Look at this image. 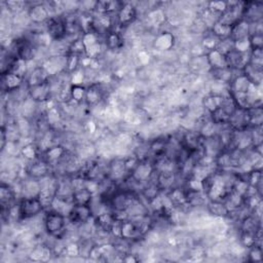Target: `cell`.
<instances>
[{
    "label": "cell",
    "mask_w": 263,
    "mask_h": 263,
    "mask_svg": "<svg viewBox=\"0 0 263 263\" xmlns=\"http://www.w3.org/2000/svg\"><path fill=\"white\" fill-rule=\"evenodd\" d=\"M219 52H221L222 55L226 56L228 55L230 51H232L234 49V41L229 37V38H225L219 41V43L217 44L216 48Z\"/></svg>",
    "instance_id": "836d02e7"
},
{
    "label": "cell",
    "mask_w": 263,
    "mask_h": 263,
    "mask_svg": "<svg viewBox=\"0 0 263 263\" xmlns=\"http://www.w3.org/2000/svg\"><path fill=\"white\" fill-rule=\"evenodd\" d=\"M242 73L248 78V80L253 84V85H262V80H263V70L262 67L255 66L253 64L248 63L242 70Z\"/></svg>",
    "instance_id": "ffe728a7"
},
{
    "label": "cell",
    "mask_w": 263,
    "mask_h": 263,
    "mask_svg": "<svg viewBox=\"0 0 263 263\" xmlns=\"http://www.w3.org/2000/svg\"><path fill=\"white\" fill-rule=\"evenodd\" d=\"M157 173L156 175V181L154 182L160 190L163 191H169L173 187H175L176 182V175L173 171H155Z\"/></svg>",
    "instance_id": "7c38bea8"
},
{
    "label": "cell",
    "mask_w": 263,
    "mask_h": 263,
    "mask_svg": "<svg viewBox=\"0 0 263 263\" xmlns=\"http://www.w3.org/2000/svg\"><path fill=\"white\" fill-rule=\"evenodd\" d=\"M242 19L249 23L262 22L263 4L260 2H244Z\"/></svg>",
    "instance_id": "ba28073f"
},
{
    "label": "cell",
    "mask_w": 263,
    "mask_h": 263,
    "mask_svg": "<svg viewBox=\"0 0 263 263\" xmlns=\"http://www.w3.org/2000/svg\"><path fill=\"white\" fill-rule=\"evenodd\" d=\"M51 83L50 80H48L47 82L29 88L28 89V95L29 97L34 100L36 103H44L46 101H48L49 99H51Z\"/></svg>",
    "instance_id": "30bf717a"
},
{
    "label": "cell",
    "mask_w": 263,
    "mask_h": 263,
    "mask_svg": "<svg viewBox=\"0 0 263 263\" xmlns=\"http://www.w3.org/2000/svg\"><path fill=\"white\" fill-rule=\"evenodd\" d=\"M186 189L195 192H205V182L194 179L188 178L186 181Z\"/></svg>",
    "instance_id": "e575fe53"
},
{
    "label": "cell",
    "mask_w": 263,
    "mask_h": 263,
    "mask_svg": "<svg viewBox=\"0 0 263 263\" xmlns=\"http://www.w3.org/2000/svg\"><path fill=\"white\" fill-rule=\"evenodd\" d=\"M138 58H139L140 63L143 64V65L148 64L149 61H150V55L148 54L146 50H141L138 54Z\"/></svg>",
    "instance_id": "ee69618b"
},
{
    "label": "cell",
    "mask_w": 263,
    "mask_h": 263,
    "mask_svg": "<svg viewBox=\"0 0 263 263\" xmlns=\"http://www.w3.org/2000/svg\"><path fill=\"white\" fill-rule=\"evenodd\" d=\"M219 41H220V39H218L215 35H213L211 32L208 31V33H206V35L204 36V38L202 40V46L208 52L210 50L215 49L217 44L219 43Z\"/></svg>",
    "instance_id": "1f68e13d"
},
{
    "label": "cell",
    "mask_w": 263,
    "mask_h": 263,
    "mask_svg": "<svg viewBox=\"0 0 263 263\" xmlns=\"http://www.w3.org/2000/svg\"><path fill=\"white\" fill-rule=\"evenodd\" d=\"M6 5H7V9L9 10V12L20 14L21 12L24 11V9L27 4L24 2H7Z\"/></svg>",
    "instance_id": "7bdbcfd3"
},
{
    "label": "cell",
    "mask_w": 263,
    "mask_h": 263,
    "mask_svg": "<svg viewBox=\"0 0 263 263\" xmlns=\"http://www.w3.org/2000/svg\"><path fill=\"white\" fill-rule=\"evenodd\" d=\"M104 45L105 48L109 50H117L123 46V38L119 31L115 28L108 31L104 36Z\"/></svg>",
    "instance_id": "ac0fdd59"
},
{
    "label": "cell",
    "mask_w": 263,
    "mask_h": 263,
    "mask_svg": "<svg viewBox=\"0 0 263 263\" xmlns=\"http://www.w3.org/2000/svg\"><path fill=\"white\" fill-rule=\"evenodd\" d=\"M51 166L43 159H38L31 162L27 169V175L34 180H42L49 176Z\"/></svg>",
    "instance_id": "9c48e42d"
},
{
    "label": "cell",
    "mask_w": 263,
    "mask_h": 263,
    "mask_svg": "<svg viewBox=\"0 0 263 263\" xmlns=\"http://www.w3.org/2000/svg\"><path fill=\"white\" fill-rule=\"evenodd\" d=\"M250 36V23L244 19L236 22L234 25L231 26V33L230 38L233 41L248 38Z\"/></svg>",
    "instance_id": "2e32d148"
},
{
    "label": "cell",
    "mask_w": 263,
    "mask_h": 263,
    "mask_svg": "<svg viewBox=\"0 0 263 263\" xmlns=\"http://www.w3.org/2000/svg\"><path fill=\"white\" fill-rule=\"evenodd\" d=\"M234 50L239 51V52H243V54H245V52H249L251 50L249 37L234 41Z\"/></svg>",
    "instance_id": "60d3db41"
},
{
    "label": "cell",
    "mask_w": 263,
    "mask_h": 263,
    "mask_svg": "<svg viewBox=\"0 0 263 263\" xmlns=\"http://www.w3.org/2000/svg\"><path fill=\"white\" fill-rule=\"evenodd\" d=\"M154 174H155V169L153 163H150L148 162V160H146V161H140V163L129 175L132 180L140 184V183L148 182L153 177Z\"/></svg>",
    "instance_id": "8992f818"
},
{
    "label": "cell",
    "mask_w": 263,
    "mask_h": 263,
    "mask_svg": "<svg viewBox=\"0 0 263 263\" xmlns=\"http://www.w3.org/2000/svg\"><path fill=\"white\" fill-rule=\"evenodd\" d=\"M210 32H211L213 35H215L220 40L229 38L230 33H231V26H228V25L223 24L218 21L211 28V30H210Z\"/></svg>",
    "instance_id": "4316f807"
},
{
    "label": "cell",
    "mask_w": 263,
    "mask_h": 263,
    "mask_svg": "<svg viewBox=\"0 0 263 263\" xmlns=\"http://www.w3.org/2000/svg\"><path fill=\"white\" fill-rule=\"evenodd\" d=\"M86 94H87V87H85V86H71L70 87L71 101H73L77 104L85 102Z\"/></svg>",
    "instance_id": "4dcf8cb0"
},
{
    "label": "cell",
    "mask_w": 263,
    "mask_h": 263,
    "mask_svg": "<svg viewBox=\"0 0 263 263\" xmlns=\"http://www.w3.org/2000/svg\"><path fill=\"white\" fill-rule=\"evenodd\" d=\"M249 63L255 66L263 67V48L251 49Z\"/></svg>",
    "instance_id": "8d00e7d4"
},
{
    "label": "cell",
    "mask_w": 263,
    "mask_h": 263,
    "mask_svg": "<svg viewBox=\"0 0 263 263\" xmlns=\"http://www.w3.org/2000/svg\"><path fill=\"white\" fill-rule=\"evenodd\" d=\"M240 244L245 248V249H250L253 246L257 245L255 233L248 232V231H241V236H240Z\"/></svg>",
    "instance_id": "d6a6232c"
},
{
    "label": "cell",
    "mask_w": 263,
    "mask_h": 263,
    "mask_svg": "<svg viewBox=\"0 0 263 263\" xmlns=\"http://www.w3.org/2000/svg\"><path fill=\"white\" fill-rule=\"evenodd\" d=\"M28 18L34 25H41L51 18V14L46 4L36 3L28 8Z\"/></svg>",
    "instance_id": "52a82bcc"
},
{
    "label": "cell",
    "mask_w": 263,
    "mask_h": 263,
    "mask_svg": "<svg viewBox=\"0 0 263 263\" xmlns=\"http://www.w3.org/2000/svg\"><path fill=\"white\" fill-rule=\"evenodd\" d=\"M116 24L119 28L127 27L132 24H134V22L137 19L138 12L136 7L133 4L129 3H124L121 5L119 11L116 14Z\"/></svg>",
    "instance_id": "5b68a950"
},
{
    "label": "cell",
    "mask_w": 263,
    "mask_h": 263,
    "mask_svg": "<svg viewBox=\"0 0 263 263\" xmlns=\"http://www.w3.org/2000/svg\"><path fill=\"white\" fill-rule=\"evenodd\" d=\"M94 200V195L86 188L73 191L72 202L74 205H91Z\"/></svg>",
    "instance_id": "484cf974"
},
{
    "label": "cell",
    "mask_w": 263,
    "mask_h": 263,
    "mask_svg": "<svg viewBox=\"0 0 263 263\" xmlns=\"http://www.w3.org/2000/svg\"><path fill=\"white\" fill-rule=\"evenodd\" d=\"M207 8L213 13L221 16L228 8L227 2H210L207 4Z\"/></svg>",
    "instance_id": "74e56055"
},
{
    "label": "cell",
    "mask_w": 263,
    "mask_h": 263,
    "mask_svg": "<svg viewBox=\"0 0 263 263\" xmlns=\"http://www.w3.org/2000/svg\"><path fill=\"white\" fill-rule=\"evenodd\" d=\"M104 99V91L103 87L100 83H94L87 88L86 100L88 106H96L99 103H101Z\"/></svg>",
    "instance_id": "5bb4252c"
},
{
    "label": "cell",
    "mask_w": 263,
    "mask_h": 263,
    "mask_svg": "<svg viewBox=\"0 0 263 263\" xmlns=\"http://www.w3.org/2000/svg\"><path fill=\"white\" fill-rule=\"evenodd\" d=\"M169 199L173 203L175 208H181V207H188L187 204V195H186V189L181 187H173L167 192Z\"/></svg>",
    "instance_id": "7402d4cb"
},
{
    "label": "cell",
    "mask_w": 263,
    "mask_h": 263,
    "mask_svg": "<svg viewBox=\"0 0 263 263\" xmlns=\"http://www.w3.org/2000/svg\"><path fill=\"white\" fill-rule=\"evenodd\" d=\"M44 29L52 41L64 40L67 36L66 23L62 16L49 18V20L44 24Z\"/></svg>",
    "instance_id": "277c9868"
},
{
    "label": "cell",
    "mask_w": 263,
    "mask_h": 263,
    "mask_svg": "<svg viewBox=\"0 0 263 263\" xmlns=\"http://www.w3.org/2000/svg\"><path fill=\"white\" fill-rule=\"evenodd\" d=\"M206 58L210 68L212 70H223L228 68L226 57L222 55L217 49L208 51L206 54Z\"/></svg>",
    "instance_id": "9a60e30c"
},
{
    "label": "cell",
    "mask_w": 263,
    "mask_h": 263,
    "mask_svg": "<svg viewBox=\"0 0 263 263\" xmlns=\"http://www.w3.org/2000/svg\"><path fill=\"white\" fill-rule=\"evenodd\" d=\"M223 97L224 96H217V95L210 94L203 99V102H202L203 107L209 115H211L214 111H216L221 106Z\"/></svg>",
    "instance_id": "cb8c5ba5"
},
{
    "label": "cell",
    "mask_w": 263,
    "mask_h": 263,
    "mask_svg": "<svg viewBox=\"0 0 263 263\" xmlns=\"http://www.w3.org/2000/svg\"><path fill=\"white\" fill-rule=\"evenodd\" d=\"M67 55H74L81 58L86 57V46L82 40V37L74 39L69 43Z\"/></svg>",
    "instance_id": "83f0119b"
},
{
    "label": "cell",
    "mask_w": 263,
    "mask_h": 263,
    "mask_svg": "<svg viewBox=\"0 0 263 263\" xmlns=\"http://www.w3.org/2000/svg\"><path fill=\"white\" fill-rule=\"evenodd\" d=\"M19 207L21 220L32 219L44 212V208L37 196L23 198V200L19 203Z\"/></svg>",
    "instance_id": "7a4b0ae2"
},
{
    "label": "cell",
    "mask_w": 263,
    "mask_h": 263,
    "mask_svg": "<svg viewBox=\"0 0 263 263\" xmlns=\"http://www.w3.org/2000/svg\"><path fill=\"white\" fill-rule=\"evenodd\" d=\"M66 148L62 145H52L42 152V159L50 166L58 165L66 156Z\"/></svg>",
    "instance_id": "4fadbf2b"
},
{
    "label": "cell",
    "mask_w": 263,
    "mask_h": 263,
    "mask_svg": "<svg viewBox=\"0 0 263 263\" xmlns=\"http://www.w3.org/2000/svg\"><path fill=\"white\" fill-rule=\"evenodd\" d=\"M127 174L124 166V159L113 160L108 167V178L113 182L120 181Z\"/></svg>",
    "instance_id": "e0dca14e"
},
{
    "label": "cell",
    "mask_w": 263,
    "mask_h": 263,
    "mask_svg": "<svg viewBox=\"0 0 263 263\" xmlns=\"http://www.w3.org/2000/svg\"><path fill=\"white\" fill-rule=\"evenodd\" d=\"M208 212L211 214L212 216L219 218V219H224L229 217V210L227 209V207L225 206V204L223 202H212V201H208V203L206 204Z\"/></svg>",
    "instance_id": "44dd1931"
},
{
    "label": "cell",
    "mask_w": 263,
    "mask_h": 263,
    "mask_svg": "<svg viewBox=\"0 0 263 263\" xmlns=\"http://www.w3.org/2000/svg\"><path fill=\"white\" fill-rule=\"evenodd\" d=\"M44 215V229L48 235L54 236V238H60L61 235L65 233L67 226V217L54 210H48L45 211Z\"/></svg>",
    "instance_id": "6da1fadb"
},
{
    "label": "cell",
    "mask_w": 263,
    "mask_h": 263,
    "mask_svg": "<svg viewBox=\"0 0 263 263\" xmlns=\"http://www.w3.org/2000/svg\"><path fill=\"white\" fill-rule=\"evenodd\" d=\"M248 250H249V253H248L249 261H251V262H262V260H263L262 246L255 245Z\"/></svg>",
    "instance_id": "f35d334b"
},
{
    "label": "cell",
    "mask_w": 263,
    "mask_h": 263,
    "mask_svg": "<svg viewBox=\"0 0 263 263\" xmlns=\"http://www.w3.org/2000/svg\"><path fill=\"white\" fill-rule=\"evenodd\" d=\"M68 221L75 226H83L94 219V212L91 205H73L67 217Z\"/></svg>",
    "instance_id": "3957f363"
},
{
    "label": "cell",
    "mask_w": 263,
    "mask_h": 263,
    "mask_svg": "<svg viewBox=\"0 0 263 263\" xmlns=\"http://www.w3.org/2000/svg\"><path fill=\"white\" fill-rule=\"evenodd\" d=\"M86 71L84 68L77 69L75 72L70 74V84L71 86H83L85 78H86Z\"/></svg>",
    "instance_id": "d590c367"
},
{
    "label": "cell",
    "mask_w": 263,
    "mask_h": 263,
    "mask_svg": "<svg viewBox=\"0 0 263 263\" xmlns=\"http://www.w3.org/2000/svg\"><path fill=\"white\" fill-rule=\"evenodd\" d=\"M62 253L69 257H75V256L81 255V247L76 243H70L63 248Z\"/></svg>",
    "instance_id": "ab89813d"
},
{
    "label": "cell",
    "mask_w": 263,
    "mask_h": 263,
    "mask_svg": "<svg viewBox=\"0 0 263 263\" xmlns=\"http://www.w3.org/2000/svg\"><path fill=\"white\" fill-rule=\"evenodd\" d=\"M175 44V36L171 32H163L157 35L153 42V47L159 51L170 50Z\"/></svg>",
    "instance_id": "d6986e66"
},
{
    "label": "cell",
    "mask_w": 263,
    "mask_h": 263,
    "mask_svg": "<svg viewBox=\"0 0 263 263\" xmlns=\"http://www.w3.org/2000/svg\"><path fill=\"white\" fill-rule=\"evenodd\" d=\"M48 80H50V76L48 75V73L45 71V69L42 66H38L28 72L27 76L25 77V81H26L25 83L29 89V88L41 85V84L47 82Z\"/></svg>",
    "instance_id": "8fae6325"
},
{
    "label": "cell",
    "mask_w": 263,
    "mask_h": 263,
    "mask_svg": "<svg viewBox=\"0 0 263 263\" xmlns=\"http://www.w3.org/2000/svg\"><path fill=\"white\" fill-rule=\"evenodd\" d=\"M20 152H21V154H22L24 159L27 160L28 162H34V161L39 159V157H38V148L33 143L26 144L25 146H23L21 148Z\"/></svg>",
    "instance_id": "f1b7e54d"
},
{
    "label": "cell",
    "mask_w": 263,
    "mask_h": 263,
    "mask_svg": "<svg viewBox=\"0 0 263 263\" xmlns=\"http://www.w3.org/2000/svg\"><path fill=\"white\" fill-rule=\"evenodd\" d=\"M25 78L13 74V73H7L3 75V88L8 92H16L18 91L22 85Z\"/></svg>",
    "instance_id": "603a6c76"
},
{
    "label": "cell",
    "mask_w": 263,
    "mask_h": 263,
    "mask_svg": "<svg viewBox=\"0 0 263 263\" xmlns=\"http://www.w3.org/2000/svg\"><path fill=\"white\" fill-rule=\"evenodd\" d=\"M147 18L153 26H162L167 20L166 13L161 9H154L150 11L147 14Z\"/></svg>",
    "instance_id": "f546056e"
},
{
    "label": "cell",
    "mask_w": 263,
    "mask_h": 263,
    "mask_svg": "<svg viewBox=\"0 0 263 263\" xmlns=\"http://www.w3.org/2000/svg\"><path fill=\"white\" fill-rule=\"evenodd\" d=\"M251 49L263 48V34H253L249 36Z\"/></svg>",
    "instance_id": "b9f144b4"
},
{
    "label": "cell",
    "mask_w": 263,
    "mask_h": 263,
    "mask_svg": "<svg viewBox=\"0 0 263 263\" xmlns=\"http://www.w3.org/2000/svg\"><path fill=\"white\" fill-rule=\"evenodd\" d=\"M16 200V191L10 185L3 182L2 188H0V203L3 207H10L13 205L14 201Z\"/></svg>",
    "instance_id": "d4e9b609"
}]
</instances>
